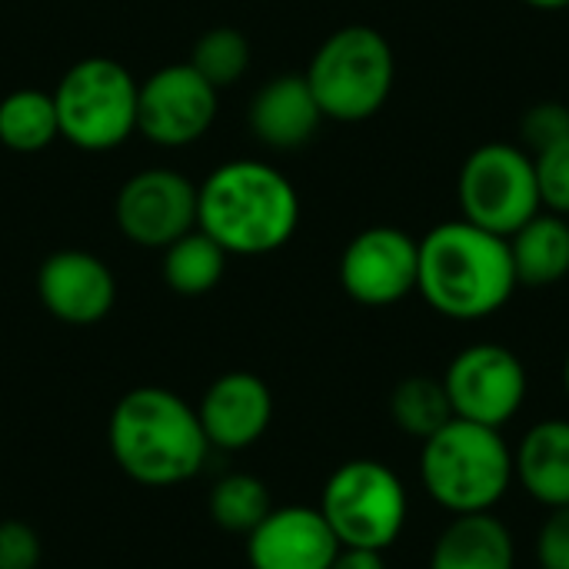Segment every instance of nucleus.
<instances>
[{"instance_id": "nucleus-1", "label": "nucleus", "mask_w": 569, "mask_h": 569, "mask_svg": "<svg viewBox=\"0 0 569 569\" xmlns=\"http://www.w3.org/2000/svg\"><path fill=\"white\" fill-rule=\"evenodd\" d=\"M510 243L470 220H447L420 237L417 293L447 320H483L517 293Z\"/></svg>"}, {"instance_id": "nucleus-2", "label": "nucleus", "mask_w": 569, "mask_h": 569, "mask_svg": "<svg viewBox=\"0 0 569 569\" xmlns=\"http://www.w3.org/2000/svg\"><path fill=\"white\" fill-rule=\"evenodd\" d=\"M107 443L123 477L140 487L187 483L210 457L197 407L167 387H133L123 393L110 413Z\"/></svg>"}, {"instance_id": "nucleus-3", "label": "nucleus", "mask_w": 569, "mask_h": 569, "mask_svg": "<svg viewBox=\"0 0 569 569\" xmlns=\"http://www.w3.org/2000/svg\"><path fill=\"white\" fill-rule=\"evenodd\" d=\"M297 223V187L270 163L230 160L197 187V227L227 253H273L293 240Z\"/></svg>"}, {"instance_id": "nucleus-4", "label": "nucleus", "mask_w": 569, "mask_h": 569, "mask_svg": "<svg viewBox=\"0 0 569 569\" xmlns=\"http://www.w3.org/2000/svg\"><path fill=\"white\" fill-rule=\"evenodd\" d=\"M420 483L453 517L490 513L513 487V450L497 427L453 417L423 440Z\"/></svg>"}, {"instance_id": "nucleus-5", "label": "nucleus", "mask_w": 569, "mask_h": 569, "mask_svg": "<svg viewBox=\"0 0 569 569\" xmlns=\"http://www.w3.org/2000/svg\"><path fill=\"white\" fill-rule=\"evenodd\" d=\"M303 77L323 117L340 123H360L380 113L393 93V47L377 27L350 23L333 30L317 47Z\"/></svg>"}, {"instance_id": "nucleus-6", "label": "nucleus", "mask_w": 569, "mask_h": 569, "mask_svg": "<svg viewBox=\"0 0 569 569\" xmlns=\"http://www.w3.org/2000/svg\"><path fill=\"white\" fill-rule=\"evenodd\" d=\"M137 90L140 83L120 60H77L53 90L60 137L87 153L120 147L137 133Z\"/></svg>"}, {"instance_id": "nucleus-7", "label": "nucleus", "mask_w": 569, "mask_h": 569, "mask_svg": "<svg viewBox=\"0 0 569 569\" xmlns=\"http://www.w3.org/2000/svg\"><path fill=\"white\" fill-rule=\"evenodd\" d=\"M323 520L330 523L340 547L390 550L410 517V497L400 473L380 460L340 463L320 493Z\"/></svg>"}, {"instance_id": "nucleus-8", "label": "nucleus", "mask_w": 569, "mask_h": 569, "mask_svg": "<svg viewBox=\"0 0 569 569\" xmlns=\"http://www.w3.org/2000/svg\"><path fill=\"white\" fill-rule=\"evenodd\" d=\"M457 200L463 220L513 237L527 220H533L540 207L533 157L513 143H483L477 147L457 177Z\"/></svg>"}, {"instance_id": "nucleus-9", "label": "nucleus", "mask_w": 569, "mask_h": 569, "mask_svg": "<svg viewBox=\"0 0 569 569\" xmlns=\"http://www.w3.org/2000/svg\"><path fill=\"white\" fill-rule=\"evenodd\" d=\"M453 407V417L503 430L527 403V367L503 343L463 347L440 377Z\"/></svg>"}, {"instance_id": "nucleus-10", "label": "nucleus", "mask_w": 569, "mask_h": 569, "mask_svg": "<svg viewBox=\"0 0 569 569\" xmlns=\"http://www.w3.org/2000/svg\"><path fill=\"white\" fill-rule=\"evenodd\" d=\"M217 93L190 63L160 67L137 90V133L157 147H187L213 127Z\"/></svg>"}, {"instance_id": "nucleus-11", "label": "nucleus", "mask_w": 569, "mask_h": 569, "mask_svg": "<svg viewBox=\"0 0 569 569\" xmlns=\"http://www.w3.org/2000/svg\"><path fill=\"white\" fill-rule=\"evenodd\" d=\"M420 240L400 227L360 230L340 257V287L360 307H393L417 293Z\"/></svg>"}, {"instance_id": "nucleus-12", "label": "nucleus", "mask_w": 569, "mask_h": 569, "mask_svg": "<svg viewBox=\"0 0 569 569\" xmlns=\"http://www.w3.org/2000/svg\"><path fill=\"white\" fill-rule=\"evenodd\" d=\"M117 227L137 247H170L197 227V183L167 167L133 173L117 193Z\"/></svg>"}, {"instance_id": "nucleus-13", "label": "nucleus", "mask_w": 569, "mask_h": 569, "mask_svg": "<svg viewBox=\"0 0 569 569\" xmlns=\"http://www.w3.org/2000/svg\"><path fill=\"white\" fill-rule=\"evenodd\" d=\"M37 297L60 323L90 327L113 310L117 280L100 257L87 250H57L40 263Z\"/></svg>"}, {"instance_id": "nucleus-14", "label": "nucleus", "mask_w": 569, "mask_h": 569, "mask_svg": "<svg viewBox=\"0 0 569 569\" xmlns=\"http://www.w3.org/2000/svg\"><path fill=\"white\" fill-rule=\"evenodd\" d=\"M340 540L317 507H273L247 533L250 569H330Z\"/></svg>"}, {"instance_id": "nucleus-15", "label": "nucleus", "mask_w": 569, "mask_h": 569, "mask_svg": "<svg viewBox=\"0 0 569 569\" xmlns=\"http://www.w3.org/2000/svg\"><path fill=\"white\" fill-rule=\"evenodd\" d=\"M200 427L210 440V450L240 453L263 440L273 423V393L270 387L247 370H233L217 377L200 403H197Z\"/></svg>"}, {"instance_id": "nucleus-16", "label": "nucleus", "mask_w": 569, "mask_h": 569, "mask_svg": "<svg viewBox=\"0 0 569 569\" xmlns=\"http://www.w3.org/2000/svg\"><path fill=\"white\" fill-rule=\"evenodd\" d=\"M323 110L303 73H280L250 103V130L270 150H297L313 140Z\"/></svg>"}, {"instance_id": "nucleus-17", "label": "nucleus", "mask_w": 569, "mask_h": 569, "mask_svg": "<svg viewBox=\"0 0 569 569\" xmlns=\"http://www.w3.org/2000/svg\"><path fill=\"white\" fill-rule=\"evenodd\" d=\"M427 569H517L513 533L493 510L453 517L433 540Z\"/></svg>"}, {"instance_id": "nucleus-18", "label": "nucleus", "mask_w": 569, "mask_h": 569, "mask_svg": "<svg viewBox=\"0 0 569 569\" xmlns=\"http://www.w3.org/2000/svg\"><path fill=\"white\" fill-rule=\"evenodd\" d=\"M513 480L540 507H569V420L533 423L513 450Z\"/></svg>"}, {"instance_id": "nucleus-19", "label": "nucleus", "mask_w": 569, "mask_h": 569, "mask_svg": "<svg viewBox=\"0 0 569 569\" xmlns=\"http://www.w3.org/2000/svg\"><path fill=\"white\" fill-rule=\"evenodd\" d=\"M520 287H553L569 273V220L540 210L507 237Z\"/></svg>"}, {"instance_id": "nucleus-20", "label": "nucleus", "mask_w": 569, "mask_h": 569, "mask_svg": "<svg viewBox=\"0 0 569 569\" xmlns=\"http://www.w3.org/2000/svg\"><path fill=\"white\" fill-rule=\"evenodd\" d=\"M60 137L53 93L20 87L0 100V143L13 153H40Z\"/></svg>"}, {"instance_id": "nucleus-21", "label": "nucleus", "mask_w": 569, "mask_h": 569, "mask_svg": "<svg viewBox=\"0 0 569 569\" xmlns=\"http://www.w3.org/2000/svg\"><path fill=\"white\" fill-rule=\"evenodd\" d=\"M227 250L207 237L200 227L163 247V280L180 297H203L210 293L227 270Z\"/></svg>"}, {"instance_id": "nucleus-22", "label": "nucleus", "mask_w": 569, "mask_h": 569, "mask_svg": "<svg viewBox=\"0 0 569 569\" xmlns=\"http://www.w3.org/2000/svg\"><path fill=\"white\" fill-rule=\"evenodd\" d=\"M390 417L407 437L420 443L433 437L440 427L453 420V407H450L443 380L427 377V373H413L400 380L390 393Z\"/></svg>"}, {"instance_id": "nucleus-23", "label": "nucleus", "mask_w": 569, "mask_h": 569, "mask_svg": "<svg viewBox=\"0 0 569 569\" xmlns=\"http://www.w3.org/2000/svg\"><path fill=\"white\" fill-rule=\"evenodd\" d=\"M270 510V487L253 473H227L210 490V517L227 533L247 537Z\"/></svg>"}, {"instance_id": "nucleus-24", "label": "nucleus", "mask_w": 569, "mask_h": 569, "mask_svg": "<svg viewBox=\"0 0 569 569\" xmlns=\"http://www.w3.org/2000/svg\"><path fill=\"white\" fill-rule=\"evenodd\" d=\"M190 67L217 90L233 87L250 67V43L233 27H213L197 40L190 53Z\"/></svg>"}, {"instance_id": "nucleus-25", "label": "nucleus", "mask_w": 569, "mask_h": 569, "mask_svg": "<svg viewBox=\"0 0 569 569\" xmlns=\"http://www.w3.org/2000/svg\"><path fill=\"white\" fill-rule=\"evenodd\" d=\"M540 207L569 220V140L533 153Z\"/></svg>"}, {"instance_id": "nucleus-26", "label": "nucleus", "mask_w": 569, "mask_h": 569, "mask_svg": "<svg viewBox=\"0 0 569 569\" xmlns=\"http://www.w3.org/2000/svg\"><path fill=\"white\" fill-rule=\"evenodd\" d=\"M520 137H523L530 157L569 140V103H563V100L533 103L520 120Z\"/></svg>"}, {"instance_id": "nucleus-27", "label": "nucleus", "mask_w": 569, "mask_h": 569, "mask_svg": "<svg viewBox=\"0 0 569 569\" xmlns=\"http://www.w3.org/2000/svg\"><path fill=\"white\" fill-rule=\"evenodd\" d=\"M533 553L540 569H569V507H553L537 530Z\"/></svg>"}, {"instance_id": "nucleus-28", "label": "nucleus", "mask_w": 569, "mask_h": 569, "mask_svg": "<svg viewBox=\"0 0 569 569\" xmlns=\"http://www.w3.org/2000/svg\"><path fill=\"white\" fill-rule=\"evenodd\" d=\"M40 537L23 520H0V569L40 567Z\"/></svg>"}, {"instance_id": "nucleus-29", "label": "nucleus", "mask_w": 569, "mask_h": 569, "mask_svg": "<svg viewBox=\"0 0 569 569\" xmlns=\"http://www.w3.org/2000/svg\"><path fill=\"white\" fill-rule=\"evenodd\" d=\"M330 569H387V560L380 550H357V547H340L337 560Z\"/></svg>"}, {"instance_id": "nucleus-30", "label": "nucleus", "mask_w": 569, "mask_h": 569, "mask_svg": "<svg viewBox=\"0 0 569 569\" xmlns=\"http://www.w3.org/2000/svg\"><path fill=\"white\" fill-rule=\"evenodd\" d=\"M527 7L533 10H547V13H557V10H569V0H523Z\"/></svg>"}, {"instance_id": "nucleus-31", "label": "nucleus", "mask_w": 569, "mask_h": 569, "mask_svg": "<svg viewBox=\"0 0 569 569\" xmlns=\"http://www.w3.org/2000/svg\"><path fill=\"white\" fill-rule=\"evenodd\" d=\"M563 390H567V400H569V353H567V363H563Z\"/></svg>"}]
</instances>
